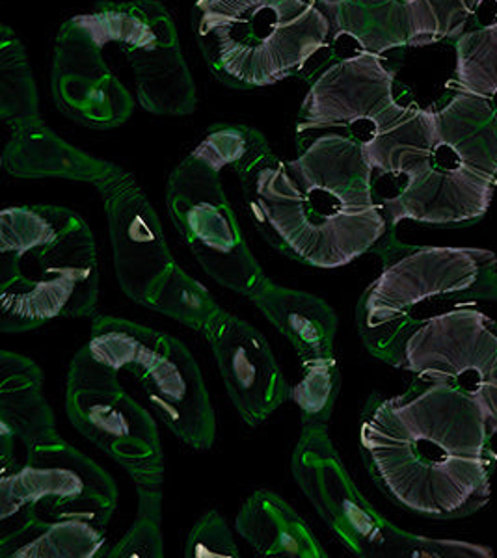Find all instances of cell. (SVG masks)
Returning a JSON list of instances; mask_svg holds the SVG:
<instances>
[{"label":"cell","instance_id":"obj_3","mask_svg":"<svg viewBox=\"0 0 497 558\" xmlns=\"http://www.w3.org/2000/svg\"><path fill=\"white\" fill-rule=\"evenodd\" d=\"M99 263L94 233L58 205L0 213V331L25 333L57 318L96 317Z\"/></svg>","mask_w":497,"mask_h":558},{"label":"cell","instance_id":"obj_20","mask_svg":"<svg viewBox=\"0 0 497 558\" xmlns=\"http://www.w3.org/2000/svg\"><path fill=\"white\" fill-rule=\"evenodd\" d=\"M250 302L288 339L300 362L334 355L338 315L325 300L267 279Z\"/></svg>","mask_w":497,"mask_h":558},{"label":"cell","instance_id":"obj_13","mask_svg":"<svg viewBox=\"0 0 497 558\" xmlns=\"http://www.w3.org/2000/svg\"><path fill=\"white\" fill-rule=\"evenodd\" d=\"M291 471L331 534L356 557H378L389 523L356 488L328 426H302Z\"/></svg>","mask_w":497,"mask_h":558},{"label":"cell","instance_id":"obj_28","mask_svg":"<svg viewBox=\"0 0 497 558\" xmlns=\"http://www.w3.org/2000/svg\"><path fill=\"white\" fill-rule=\"evenodd\" d=\"M213 170L231 168L239 181L248 178L259 166L275 157L267 140L259 131L246 125H215L207 131L204 142L194 151Z\"/></svg>","mask_w":497,"mask_h":558},{"label":"cell","instance_id":"obj_25","mask_svg":"<svg viewBox=\"0 0 497 558\" xmlns=\"http://www.w3.org/2000/svg\"><path fill=\"white\" fill-rule=\"evenodd\" d=\"M166 333L114 315L92 318L89 355L116 373H131L138 380L154 363L165 343Z\"/></svg>","mask_w":497,"mask_h":558},{"label":"cell","instance_id":"obj_21","mask_svg":"<svg viewBox=\"0 0 497 558\" xmlns=\"http://www.w3.org/2000/svg\"><path fill=\"white\" fill-rule=\"evenodd\" d=\"M235 526L259 557L328 558L304 518L270 489L250 495L239 510Z\"/></svg>","mask_w":497,"mask_h":558},{"label":"cell","instance_id":"obj_34","mask_svg":"<svg viewBox=\"0 0 497 558\" xmlns=\"http://www.w3.org/2000/svg\"><path fill=\"white\" fill-rule=\"evenodd\" d=\"M15 439L8 426L0 425V475L20 468L15 458Z\"/></svg>","mask_w":497,"mask_h":558},{"label":"cell","instance_id":"obj_17","mask_svg":"<svg viewBox=\"0 0 497 558\" xmlns=\"http://www.w3.org/2000/svg\"><path fill=\"white\" fill-rule=\"evenodd\" d=\"M149 404L175 438L194 451H209L217 441V415L202 368L191 350L166 333L154 363L138 378Z\"/></svg>","mask_w":497,"mask_h":558},{"label":"cell","instance_id":"obj_26","mask_svg":"<svg viewBox=\"0 0 497 558\" xmlns=\"http://www.w3.org/2000/svg\"><path fill=\"white\" fill-rule=\"evenodd\" d=\"M144 307L162 313L165 317L173 318L175 323L204 336L223 313L222 305L218 304L209 289H205L198 279L192 278L179 265L162 279Z\"/></svg>","mask_w":497,"mask_h":558},{"label":"cell","instance_id":"obj_4","mask_svg":"<svg viewBox=\"0 0 497 558\" xmlns=\"http://www.w3.org/2000/svg\"><path fill=\"white\" fill-rule=\"evenodd\" d=\"M319 0H198L196 38L210 73L231 88L299 75L330 36Z\"/></svg>","mask_w":497,"mask_h":558},{"label":"cell","instance_id":"obj_35","mask_svg":"<svg viewBox=\"0 0 497 558\" xmlns=\"http://www.w3.org/2000/svg\"><path fill=\"white\" fill-rule=\"evenodd\" d=\"M496 4H497V0H496Z\"/></svg>","mask_w":497,"mask_h":558},{"label":"cell","instance_id":"obj_33","mask_svg":"<svg viewBox=\"0 0 497 558\" xmlns=\"http://www.w3.org/2000/svg\"><path fill=\"white\" fill-rule=\"evenodd\" d=\"M434 17L440 26L441 39L459 38L464 34L465 23L477 12L483 0H427Z\"/></svg>","mask_w":497,"mask_h":558},{"label":"cell","instance_id":"obj_23","mask_svg":"<svg viewBox=\"0 0 497 558\" xmlns=\"http://www.w3.org/2000/svg\"><path fill=\"white\" fill-rule=\"evenodd\" d=\"M107 553V531L89 521L23 520L0 525L2 558H101Z\"/></svg>","mask_w":497,"mask_h":558},{"label":"cell","instance_id":"obj_5","mask_svg":"<svg viewBox=\"0 0 497 558\" xmlns=\"http://www.w3.org/2000/svg\"><path fill=\"white\" fill-rule=\"evenodd\" d=\"M373 173L391 178L396 194L378 204L389 228L402 220L459 228L490 209L497 179L473 170L441 142L438 112L412 107L409 114L364 144Z\"/></svg>","mask_w":497,"mask_h":558},{"label":"cell","instance_id":"obj_30","mask_svg":"<svg viewBox=\"0 0 497 558\" xmlns=\"http://www.w3.org/2000/svg\"><path fill=\"white\" fill-rule=\"evenodd\" d=\"M457 84L465 94H497V21L457 38Z\"/></svg>","mask_w":497,"mask_h":558},{"label":"cell","instance_id":"obj_14","mask_svg":"<svg viewBox=\"0 0 497 558\" xmlns=\"http://www.w3.org/2000/svg\"><path fill=\"white\" fill-rule=\"evenodd\" d=\"M102 38L94 21L75 15L57 36L52 62V97L68 118L84 128H120L133 114L134 101L102 60Z\"/></svg>","mask_w":497,"mask_h":558},{"label":"cell","instance_id":"obj_8","mask_svg":"<svg viewBox=\"0 0 497 558\" xmlns=\"http://www.w3.org/2000/svg\"><path fill=\"white\" fill-rule=\"evenodd\" d=\"M65 412L84 438L128 471L136 486H162L165 454L159 428L146 408L83 347L73 355L65 380Z\"/></svg>","mask_w":497,"mask_h":558},{"label":"cell","instance_id":"obj_24","mask_svg":"<svg viewBox=\"0 0 497 558\" xmlns=\"http://www.w3.org/2000/svg\"><path fill=\"white\" fill-rule=\"evenodd\" d=\"M441 142L465 166L497 179V110L490 97L460 92L438 110Z\"/></svg>","mask_w":497,"mask_h":558},{"label":"cell","instance_id":"obj_12","mask_svg":"<svg viewBox=\"0 0 497 558\" xmlns=\"http://www.w3.org/2000/svg\"><path fill=\"white\" fill-rule=\"evenodd\" d=\"M402 371L470 395L497 430V323L485 313L459 305L428 317L410 336Z\"/></svg>","mask_w":497,"mask_h":558},{"label":"cell","instance_id":"obj_1","mask_svg":"<svg viewBox=\"0 0 497 558\" xmlns=\"http://www.w3.org/2000/svg\"><path fill=\"white\" fill-rule=\"evenodd\" d=\"M477 400L417 378L402 395H371L360 423L365 470L389 501L431 520L472 515L490 501L496 436Z\"/></svg>","mask_w":497,"mask_h":558},{"label":"cell","instance_id":"obj_22","mask_svg":"<svg viewBox=\"0 0 497 558\" xmlns=\"http://www.w3.org/2000/svg\"><path fill=\"white\" fill-rule=\"evenodd\" d=\"M0 425L25 447L57 432L54 412L45 400L41 368L10 350L0 352Z\"/></svg>","mask_w":497,"mask_h":558},{"label":"cell","instance_id":"obj_11","mask_svg":"<svg viewBox=\"0 0 497 558\" xmlns=\"http://www.w3.org/2000/svg\"><path fill=\"white\" fill-rule=\"evenodd\" d=\"M393 84L396 76L380 54L360 51L330 65L300 108L299 149L319 134H344L365 144L391 128L414 107L397 101Z\"/></svg>","mask_w":497,"mask_h":558},{"label":"cell","instance_id":"obj_15","mask_svg":"<svg viewBox=\"0 0 497 558\" xmlns=\"http://www.w3.org/2000/svg\"><path fill=\"white\" fill-rule=\"evenodd\" d=\"M97 191L109 218L116 279L129 300L144 305L178 265L162 222L136 179L123 168Z\"/></svg>","mask_w":497,"mask_h":558},{"label":"cell","instance_id":"obj_29","mask_svg":"<svg viewBox=\"0 0 497 558\" xmlns=\"http://www.w3.org/2000/svg\"><path fill=\"white\" fill-rule=\"evenodd\" d=\"M341 389L336 355L302 362V376L291 386L289 399L299 408L302 426H328Z\"/></svg>","mask_w":497,"mask_h":558},{"label":"cell","instance_id":"obj_27","mask_svg":"<svg viewBox=\"0 0 497 558\" xmlns=\"http://www.w3.org/2000/svg\"><path fill=\"white\" fill-rule=\"evenodd\" d=\"M39 101L25 47L12 28L0 31V118L12 129L39 120Z\"/></svg>","mask_w":497,"mask_h":558},{"label":"cell","instance_id":"obj_32","mask_svg":"<svg viewBox=\"0 0 497 558\" xmlns=\"http://www.w3.org/2000/svg\"><path fill=\"white\" fill-rule=\"evenodd\" d=\"M186 558H239L235 536L217 510H209L192 526L185 544Z\"/></svg>","mask_w":497,"mask_h":558},{"label":"cell","instance_id":"obj_9","mask_svg":"<svg viewBox=\"0 0 497 558\" xmlns=\"http://www.w3.org/2000/svg\"><path fill=\"white\" fill-rule=\"evenodd\" d=\"M166 207L209 278L248 300L262 289L267 274L244 239L220 172L191 153L166 183Z\"/></svg>","mask_w":497,"mask_h":558},{"label":"cell","instance_id":"obj_31","mask_svg":"<svg viewBox=\"0 0 497 558\" xmlns=\"http://www.w3.org/2000/svg\"><path fill=\"white\" fill-rule=\"evenodd\" d=\"M138 489V514L107 558H162V486H136Z\"/></svg>","mask_w":497,"mask_h":558},{"label":"cell","instance_id":"obj_2","mask_svg":"<svg viewBox=\"0 0 497 558\" xmlns=\"http://www.w3.org/2000/svg\"><path fill=\"white\" fill-rule=\"evenodd\" d=\"M294 160L268 159L241 179L255 228L276 252L312 268H341L388 233L362 142L339 133L310 140Z\"/></svg>","mask_w":497,"mask_h":558},{"label":"cell","instance_id":"obj_19","mask_svg":"<svg viewBox=\"0 0 497 558\" xmlns=\"http://www.w3.org/2000/svg\"><path fill=\"white\" fill-rule=\"evenodd\" d=\"M2 166L13 178L68 179L92 183L96 189L120 172V166L68 144L41 118L12 128V136L2 153Z\"/></svg>","mask_w":497,"mask_h":558},{"label":"cell","instance_id":"obj_10","mask_svg":"<svg viewBox=\"0 0 497 558\" xmlns=\"http://www.w3.org/2000/svg\"><path fill=\"white\" fill-rule=\"evenodd\" d=\"M88 15L107 44L118 45L133 65L144 110L159 116H189L196 110V86L175 25L160 2H101Z\"/></svg>","mask_w":497,"mask_h":558},{"label":"cell","instance_id":"obj_7","mask_svg":"<svg viewBox=\"0 0 497 558\" xmlns=\"http://www.w3.org/2000/svg\"><path fill=\"white\" fill-rule=\"evenodd\" d=\"M118 507L114 478L58 432L26 447V462L0 475V525L89 521L107 531Z\"/></svg>","mask_w":497,"mask_h":558},{"label":"cell","instance_id":"obj_16","mask_svg":"<svg viewBox=\"0 0 497 558\" xmlns=\"http://www.w3.org/2000/svg\"><path fill=\"white\" fill-rule=\"evenodd\" d=\"M205 339L217 360L226 391L246 425H262L288 402L291 386L281 373L275 350L252 324L223 312Z\"/></svg>","mask_w":497,"mask_h":558},{"label":"cell","instance_id":"obj_6","mask_svg":"<svg viewBox=\"0 0 497 558\" xmlns=\"http://www.w3.org/2000/svg\"><path fill=\"white\" fill-rule=\"evenodd\" d=\"M496 265V254L481 247H404L384 263L383 274L357 302V331L365 349L402 368L423 305L488 286Z\"/></svg>","mask_w":497,"mask_h":558},{"label":"cell","instance_id":"obj_18","mask_svg":"<svg viewBox=\"0 0 497 558\" xmlns=\"http://www.w3.org/2000/svg\"><path fill=\"white\" fill-rule=\"evenodd\" d=\"M336 38L354 39L360 51L384 54L399 47L440 41L427 0H319Z\"/></svg>","mask_w":497,"mask_h":558}]
</instances>
